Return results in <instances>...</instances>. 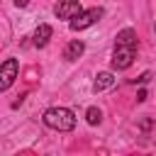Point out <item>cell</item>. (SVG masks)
Instances as JSON below:
<instances>
[{"instance_id": "6da1fadb", "label": "cell", "mask_w": 156, "mask_h": 156, "mask_svg": "<svg viewBox=\"0 0 156 156\" xmlns=\"http://www.w3.org/2000/svg\"><path fill=\"white\" fill-rule=\"evenodd\" d=\"M41 122H44L49 129H56V132H71V129L76 127V115H73L68 107H49V110H44Z\"/></svg>"}, {"instance_id": "7a4b0ae2", "label": "cell", "mask_w": 156, "mask_h": 156, "mask_svg": "<svg viewBox=\"0 0 156 156\" xmlns=\"http://www.w3.org/2000/svg\"><path fill=\"white\" fill-rule=\"evenodd\" d=\"M102 17V10L100 7H90V10H80L71 22H68V27L73 29V32H80V29H88L90 24H95L98 20Z\"/></svg>"}, {"instance_id": "3957f363", "label": "cell", "mask_w": 156, "mask_h": 156, "mask_svg": "<svg viewBox=\"0 0 156 156\" xmlns=\"http://www.w3.org/2000/svg\"><path fill=\"white\" fill-rule=\"evenodd\" d=\"M134 54H136V46H122V44H115V51H112V68L115 71H124L132 66L134 61Z\"/></svg>"}, {"instance_id": "277c9868", "label": "cell", "mask_w": 156, "mask_h": 156, "mask_svg": "<svg viewBox=\"0 0 156 156\" xmlns=\"http://www.w3.org/2000/svg\"><path fill=\"white\" fill-rule=\"evenodd\" d=\"M17 73H20V61L17 58H7V61L0 63V93H5L15 83Z\"/></svg>"}, {"instance_id": "5b68a950", "label": "cell", "mask_w": 156, "mask_h": 156, "mask_svg": "<svg viewBox=\"0 0 156 156\" xmlns=\"http://www.w3.org/2000/svg\"><path fill=\"white\" fill-rule=\"evenodd\" d=\"M80 10H83V7H80L78 0H58V5L54 7V15H56L58 20H73Z\"/></svg>"}, {"instance_id": "8992f818", "label": "cell", "mask_w": 156, "mask_h": 156, "mask_svg": "<svg viewBox=\"0 0 156 156\" xmlns=\"http://www.w3.org/2000/svg\"><path fill=\"white\" fill-rule=\"evenodd\" d=\"M112 85H115V76H112L110 71H102V73H98V76H95V80H93V90H95V93L110 90Z\"/></svg>"}, {"instance_id": "52a82bcc", "label": "cell", "mask_w": 156, "mask_h": 156, "mask_svg": "<svg viewBox=\"0 0 156 156\" xmlns=\"http://www.w3.org/2000/svg\"><path fill=\"white\" fill-rule=\"evenodd\" d=\"M83 51H85V44H83L80 39H73V41L63 49V58H66V61H78V58L83 56Z\"/></svg>"}, {"instance_id": "ba28073f", "label": "cell", "mask_w": 156, "mask_h": 156, "mask_svg": "<svg viewBox=\"0 0 156 156\" xmlns=\"http://www.w3.org/2000/svg\"><path fill=\"white\" fill-rule=\"evenodd\" d=\"M51 34H54V29H51L49 24H39V27L34 29V37H32V39H34V46H39V49L46 46L49 39H51Z\"/></svg>"}, {"instance_id": "9c48e42d", "label": "cell", "mask_w": 156, "mask_h": 156, "mask_svg": "<svg viewBox=\"0 0 156 156\" xmlns=\"http://www.w3.org/2000/svg\"><path fill=\"white\" fill-rule=\"evenodd\" d=\"M115 44H122V46H136V32L134 29H122V32H117V39H115Z\"/></svg>"}, {"instance_id": "30bf717a", "label": "cell", "mask_w": 156, "mask_h": 156, "mask_svg": "<svg viewBox=\"0 0 156 156\" xmlns=\"http://www.w3.org/2000/svg\"><path fill=\"white\" fill-rule=\"evenodd\" d=\"M85 119H88V124L95 127V124L102 122V112H100L98 107H88V110H85Z\"/></svg>"}, {"instance_id": "8fae6325", "label": "cell", "mask_w": 156, "mask_h": 156, "mask_svg": "<svg viewBox=\"0 0 156 156\" xmlns=\"http://www.w3.org/2000/svg\"><path fill=\"white\" fill-rule=\"evenodd\" d=\"M136 100L144 102V100H146V90H139V93H136Z\"/></svg>"}, {"instance_id": "7c38bea8", "label": "cell", "mask_w": 156, "mask_h": 156, "mask_svg": "<svg viewBox=\"0 0 156 156\" xmlns=\"http://www.w3.org/2000/svg\"><path fill=\"white\" fill-rule=\"evenodd\" d=\"M15 5H17V7H27V5H29V0H15Z\"/></svg>"}, {"instance_id": "4fadbf2b", "label": "cell", "mask_w": 156, "mask_h": 156, "mask_svg": "<svg viewBox=\"0 0 156 156\" xmlns=\"http://www.w3.org/2000/svg\"><path fill=\"white\" fill-rule=\"evenodd\" d=\"M154 29H156V27H154Z\"/></svg>"}]
</instances>
